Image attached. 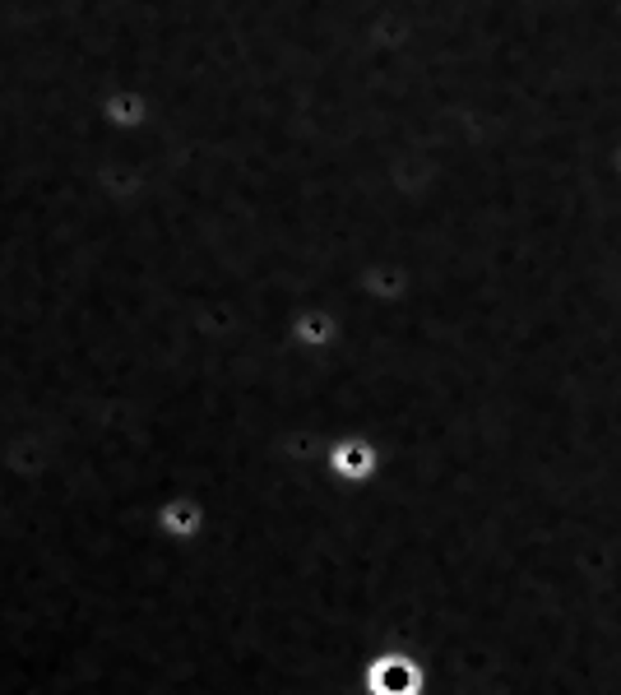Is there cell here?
<instances>
[{
	"label": "cell",
	"instance_id": "obj_1",
	"mask_svg": "<svg viewBox=\"0 0 621 695\" xmlns=\"http://www.w3.org/2000/svg\"><path fill=\"white\" fill-rule=\"evenodd\" d=\"M376 677H380V690H395V695L413 690V672H408L404 663H390V668H380Z\"/></svg>",
	"mask_w": 621,
	"mask_h": 695
}]
</instances>
